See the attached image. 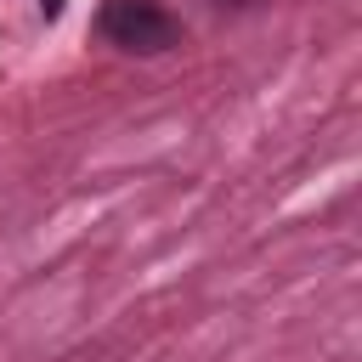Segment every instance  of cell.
Returning <instances> with one entry per match:
<instances>
[{
  "mask_svg": "<svg viewBox=\"0 0 362 362\" xmlns=\"http://www.w3.org/2000/svg\"><path fill=\"white\" fill-rule=\"evenodd\" d=\"M96 28L107 45L119 51H136V57H158L181 40V23L158 6V0H107L96 11Z\"/></svg>",
  "mask_w": 362,
  "mask_h": 362,
  "instance_id": "cell-1",
  "label": "cell"
},
{
  "mask_svg": "<svg viewBox=\"0 0 362 362\" xmlns=\"http://www.w3.org/2000/svg\"><path fill=\"white\" fill-rule=\"evenodd\" d=\"M34 6H40V17H45V23H51V17L62 11V0H34Z\"/></svg>",
  "mask_w": 362,
  "mask_h": 362,
  "instance_id": "cell-2",
  "label": "cell"
},
{
  "mask_svg": "<svg viewBox=\"0 0 362 362\" xmlns=\"http://www.w3.org/2000/svg\"><path fill=\"white\" fill-rule=\"evenodd\" d=\"M209 6H255V0H209Z\"/></svg>",
  "mask_w": 362,
  "mask_h": 362,
  "instance_id": "cell-3",
  "label": "cell"
}]
</instances>
